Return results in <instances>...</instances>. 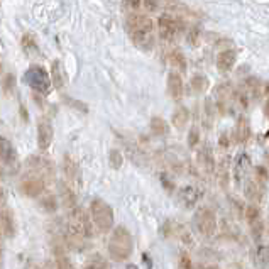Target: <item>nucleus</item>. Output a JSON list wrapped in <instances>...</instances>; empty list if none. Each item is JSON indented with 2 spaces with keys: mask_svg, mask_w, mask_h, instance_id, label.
I'll list each match as a JSON object with an SVG mask.
<instances>
[{
  "mask_svg": "<svg viewBox=\"0 0 269 269\" xmlns=\"http://www.w3.org/2000/svg\"><path fill=\"white\" fill-rule=\"evenodd\" d=\"M151 131L154 132L156 136H166V134H170V126H168V122L165 119L154 117V119H151Z\"/></svg>",
  "mask_w": 269,
  "mask_h": 269,
  "instance_id": "a211bd4d",
  "label": "nucleus"
},
{
  "mask_svg": "<svg viewBox=\"0 0 269 269\" xmlns=\"http://www.w3.org/2000/svg\"><path fill=\"white\" fill-rule=\"evenodd\" d=\"M90 213H92L93 224L97 225L100 232H109L114 225V210L103 200L95 198L90 205Z\"/></svg>",
  "mask_w": 269,
  "mask_h": 269,
  "instance_id": "7ed1b4c3",
  "label": "nucleus"
},
{
  "mask_svg": "<svg viewBox=\"0 0 269 269\" xmlns=\"http://www.w3.org/2000/svg\"><path fill=\"white\" fill-rule=\"evenodd\" d=\"M126 24L127 32L134 44L142 51H151L152 46H154V24H152L151 17L132 12L127 17Z\"/></svg>",
  "mask_w": 269,
  "mask_h": 269,
  "instance_id": "f257e3e1",
  "label": "nucleus"
},
{
  "mask_svg": "<svg viewBox=\"0 0 269 269\" xmlns=\"http://www.w3.org/2000/svg\"><path fill=\"white\" fill-rule=\"evenodd\" d=\"M180 267L181 269H193V264H191V259L188 254H181L180 256Z\"/></svg>",
  "mask_w": 269,
  "mask_h": 269,
  "instance_id": "2f4dec72",
  "label": "nucleus"
},
{
  "mask_svg": "<svg viewBox=\"0 0 269 269\" xmlns=\"http://www.w3.org/2000/svg\"><path fill=\"white\" fill-rule=\"evenodd\" d=\"M21 44H22L24 52H26L27 56H37V52H39V47H37L36 39L32 34H24Z\"/></svg>",
  "mask_w": 269,
  "mask_h": 269,
  "instance_id": "dca6fc26",
  "label": "nucleus"
},
{
  "mask_svg": "<svg viewBox=\"0 0 269 269\" xmlns=\"http://www.w3.org/2000/svg\"><path fill=\"white\" fill-rule=\"evenodd\" d=\"M141 6H144L146 9H149V11H154V9L157 7L156 2H141Z\"/></svg>",
  "mask_w": 269,
  "mask_h": 269,
  "instance_id": "e433bc0d",
  "label": "nucleus"
},
{
  "mask_svg": "<svg viewBox=\"0 0 269 269\" xmlns=\"http://www.w3.org/2000/svg\"><path fill=\"white\" fill-rule=\"evenodd\" d=\"M109 159H110V165H112V168H115V170H119V168L122 166V154L119 151H110V156H109Z\"/></svg>",
  "mask_w": 269,
  "mask_h": 269,
  "instance_id": "c85d7f7f",
  "label": "nucleus"
},
{
  "mask_svg": "<svg viewBox=\"0 0 269 269\" xmlns=\"http://www.w3.org/2000/svg\"><path fill=\"white\" fill-rule=\"evenodd\" d=\"M52 142V126L47 119H39L37 122V147L46 151Z\"/></svg>",
  "mask_w": 269,
  "mask_h": 269,
  "instance_id": "1a4fd4ad",
  "label": "nucleus"
},
{
  "mask_svg": "<svg viewBox=\"0 0 269 269\" xmlns=\"http://www.w3.org/2000/svg\"><path fill=\"white\" fill-rule=\"evenodd\" d=\"M68 230L75 241H85L86 237H90L92 229H90L88 215L85 213L83 208H78V206L73 208V212L70 215Z\"/></svg>",
  "mask_w": 269,
  "mask_h": 269,
  "instance_id": "20e7f679",
  "label": "nucleus"
},
{
  "mask_svg": "<svg viewBox=\"0 0 269 269\" xmlns=\"http://www.w3.org/2000/svg\"><path fill=\"white\" fill-rule=\"evenodd\" d=\"M85 269H109V266H107V262H105L103 259L97 257V259H92V261L86 264Z\"/></svg>",
  "mask_w": 269,
  "mask_h": 269,
  "instance_id": "c756f323",
  "label": "nucleus"
},
{
  "mask_svg": "<svg viewBox=\"0 0 269 269\" xmlns=\"http://www.w3.org/2000/svg\"><path fill=\"white\" fill-rule=\"evenodd\" d=\"M157 29H159V37L163 41L173 42L181 31V22L176 17L170 16V14H165L157 21Z\"/></svg>",
  "mask_w": 269,
  "mask_h": 269,
  "instance_id": "423d86ee",
  "label": "nucleus"
},
{
  "mask_svg": "<svg viewBox=\"0 0 269 269\" xmlns=\"http://www.w3.org/2000/svg\"><path fill=\"white\" fill-rule=\"evenodd\" d=\"M261 178L262 181H266L267 180V171H266V168H257V180Z\"/></svg>",
  "mask_w": 269,
  "mask_h": 269,
  "instance_id": "c9c22d12",
  "label": "nucleus"
},
{
  "mask_svg": "<svg viewBox=\"0 0 269 269\" xmlns=\"http://www.w3.org/2000/svg\"><path fill=\"white\" fill-rule=\"evenodd\" d=\"M203 156H205L203 163L206 165V171H208V173H212V171H213V166H215V163H213V154H212V149H210L208 146H206V147L203 149Z\"/></svg>",
  "mask_w": 269,
  "mask_h": 269,
  "instance_id": "bb28decb",
  "label": "nucleus"
},
{
  "mask_svg": "<svg viewBox=\"0 0 269 269\" xmlns=\"http://www.w3.org/2000/svg\"><path fill=\"white\" fill-rule=\"evenodd\" d=\"M51 75H52V83H55V86L56 88H61L65 83V75H63V68H61L60 61H52Z\"/></svg>",
  "mask_w": 269,
  "mask_h": 269,
  "instance_id": "aec40b11",
  "label": "nucleus"
},
{
  "mask_svg": "<svg viewBox=\"0 0 269 269\" xmlns=\"http://www.w3.org/2000/svg\"><path fill=\"white\" fill-rule=\"evenodd\" d=\"M249 139V124L247 119L239 117L237 126H235V141L239 144H244Z\"/></svg>",
  "mask_w": 269,
  "mask_h": 269,
  "instance_id": "4468645a",
  "label": "nucleus"
},
{
  "mask_svg": "<svg viewBox=\"0 0 269 269\" xmlns=\"http://www.w3.org/2000/svg\"><path fill=\"white\" fill-rule=\"evenodd\" d=\"M247 166H249V157L247 156H241L237 161V165H235V176H237V181L241 180L244 171H247Z\"/></svg>",
  "mask_w": 269,
  "mask_h": 269,
  "instance_id": "393cba45",
  "label": "nucleus"
},
{
  "mask_svg": "<svg viewBox=\"0 0 269 269\" xmlns=\"http://www.w3.org/2000/svg\"><path fill=\"white\" fill-rule=\"evenodd\" d=\"M63 171L66 178L70 180V183L73 180H78V166H76V163L71 159L70 156H65V161H63Z\"/></svg>",
  "mask_w": 269,
  "mask_h": 269,
  "instance_id": "f3484780",
  "label": "nucleus"
},
{
  "mask_svg": "<svg viewBox=\"0 0 269 269\" xmlns=\"http://www.w3.org/2000/svg\"><path fill=\"white\" fill-rule=\"evenodd\" d=\"M257 266L259 269H267V247L266 246L257 247Z\"/></svg>",
  "mask_w": 269,
  "mask_h": 269,
  "instance_id": "a878e982",
  "label": "nucleus"
},
{
  "mask_svg": "<svg viewBox=\"0 0 269 269\" xmlns=\"http://www.w3.org/2000/svg\"><path fill=\"white\" fill-rule=\"evenodd\" d=\"M180 196L183 198V201H186V203H195L196 198H198V195H196V191L193 186H185L183 190L180 191Z\"/></svg>",
  "mask_w": 269,
  "mask_h": 269,
  "instance_id": "b1692460",
  "label": "nucleus"
},
{
  "mask_svg": "<svg viewBox=\"0 0 269 269\" xmlns=\"http://www.w3.org/2000/svg\"><path fill=\"white\" fill-rule=\"evenodd\" d=\"M24 80H26V83L31 86L32 90H36L37 93H47V90H49V86H51L49 75H47L41 66H32V68H29L26 71V75H24Z\"/></svg>",
  "mask_w": 269,
  "mask_h": 269,
  "instance_id": "39448f33",
  "label": "nucleus"
},
{
  "mask_svg": "<svg viewBox=\"0 0 269 269\" xmlns=\"http://www.w3.org/2000/svg\"><path fill=\"white\" fill-rule=\"evenodd\" d=\"M0 163H4L11 170L17 168V152L7 139L0 137Z\"/></svg>",
  "mask_w": 269,
  "mask_h": 269,
  "instance_id": "9d476101",
  "label": "nucleus"
},
{
  "mask_svg": "<svg viewBox=\"0 0 269 269\" xmlns=\"http://www.w3.org/2000/svg\"><path fill=\"white\" fill-rule=\"evenodd\" d=\"M0 261H2V247H0Z\"/></svg>",
  "mask_w": 269,
  "mask_h": 269,
  "instance_id": "a19ab883",
  "label": "nucleus"
},
{
  "mask_svg": "<svg viewBox=\"0 0 269 269\" xmlns=\"http://www.w3.org/2000/svg\"><path fill=\"white\" fill-rule=\"evenodd\" d=\"M183 80H181V75L178 73V71H171L170 75H168V92H170L171 98L175 100H181L183 97Z\"/></svg>",
  "mask_w": 269,
  "mask_h": 269,
  "instance_id": "9b49d317",
  "label": "nucleus"
},
{
  "mask_svg": "<svg viewBox=\"0 0 269 269\" xmlns=\"http://www.w3.org/2000/svg\"><path fill=\"white\" fill-rule=\"evenodd\" d=\"M188 119H190L188 110L185 107H178V110H175V114H173L171 121H173V126L176 129H183L186 126V122H188Z\"/></svg>",
  "mask_w": 269,
  "mask_h": 269,
  "instance_id": "2eb2a0df",
  "label": "nucleus"
},
{
  "mask_svg": "<svg viewBox=\"0 0 269 269\" xmlns=\"http://www.w3.org/2000/svg\"><path fill=\"white\" fill-rule=\"evenodd\" d=\"M235 51L232 49H225L219 55L217 58V68L219 71H222V73H225V71L232 70V66L235 65Z\"/></svg>",
  "mask_w": 269,
  "mask_h": 269,
  "instance_id": "ddd939ff",
  "label": "nucleus"
},
{
  "mask_svg": "<svg viewBox=\"0 0 269 269\" xmlns=\"http://www.w3.org/2000/svg\"><path fill=\"white\" fill-rule=\"evenodd\" d=\"M132 237L129 234V230L124 225L114 229L112 235H110V242H109V254L114 261L122 262L126 259L131 257L132 254Z\"/></svg>",
  "mask_w": 269,
  "mask_h": 269,
  "instance_id": "f03ea898",
  "label": "nucleus"
},
{
  "mask_svg": "<svg viewBox=\"0 0 269 269\" xmlns=\"http://www.w3.org/2000/svg\"><path fill=\"white\" fill-rule=\"evenodd\" d=\"M127 269H137V267L134 266V264H131V266H127Z\"/></svg>",
  "mask_w": 269,
  "mask_h": 269,
  "instance_id": "58836bf2",
  "label": "nucleus"
},
{
  "mask_svg": "<svg viewBox=\"0 0 269 269\" xmlns=\"http://www.w3.org/2000/svg\"><path fill=\"white\" fill-rule=\"evenodd\" d=\"M195 225L201 235L210 237V235H213L215 230H217V219H215L212 210L203 206V208H200L195 215Z\"/></svg>",
  "mask_w": 269,
  "mask_h": 269,
  "instance_id": "0eeeda50",
  "label": "nucleus"
},
{
  "mask_svg": "<svg viewBox=\"0 0 269 269\" xmlns=\"http://www.w3.org/2000/svg\"><path fill=\"white\" fill-rule=\"evenodd\" d=\"M168 60H170L171 66H176V68H180L181 71L186 70V60L181 51H171L170 56H168Z\"/></svg>",
  "mask_w": 269,
  "mask_h": 269,
  "instance_id": "412c9836",
  "label": "nucleus"
},
{
  "mask_svg": "<svg viewBox=\"0 0 269 269\" xmlns=\"http://www.w3.org/2000/svg\"><path fill=\"white\" fill-rule=\"evenodd\" d=\"M246 219L251 224L261 220V212H259V208H256V206H247V208H246Z\"/></svg>",
  "mask_w": 269,
  "mask_h": 269,
  "instance_id": "cd10ccee",
  "label": "nucleus"
},
{
  "mask_svg": "<svg viewBox=\"0 0 269 269\" xmlns=\"http://www.w3.org/2000/svg\"><path fill=\"white\" fill-rule=\"evenodd\" d=\"M4 88H6V92H12V88H14V76L12 75L6 76V80H4Z\"/></svg>",
  "mask_w": 269,
  "mask_h": 269,
  "instance_id": "f704fd0d",
  "label": "nucleus"
},
{
  "mask_svg": "<svg viewBox=\"0 0 269 269\" xmlns=\"http://www.w3.org/2000/svg\"><path fill=\"white\" fill-rule=\"evenodd\" d=\"M41 205L44 206L46 210H49V212H55V210H56V200H55V196L49 195V196H46V198H42Z\"/></svg>",
  "mask_w": 269,
  "mask_h": 269,
  "instance_id": "7c9ffc66",
  "label": "nucleus"
},
{
  "mask_svg": "<svg viewBox=\"0 0 269 269\" xmlns=\"http://www.w3.org/2000/svg\"><path fill=\"white\" fill-rule=\"evenodd\" d=\"M44 188H46V181L42 180L41 176H31V178H26V180L21 183V190L24 195L31 196V198H36V196H39L41 193H44Z\"/></svg>",
  "mask_w": 269,
  "mask_h": 269,
  "instance_id": "6e6552de",
  "label": "nucleus"
},
{
  "mask_svg": "<svg viewBox=\"0 0 269 269\" xmlns=\"http://www.w3.org/2000/svg\"><path fill=\"white\" fill-rule=\"evenodd\" d=\"M200 139V134H198V129H191L190 131V136H188V146H196V142H198Z\"/></svg>",
  "mask_w": 269,
  "mask_h": 269,
  "instance_id": "473e14b6",
  "label": "nucleus"
},
{
  "mask_svg": "<svg viewBox=\"0 0 269 269\" xmlns=\"http://www.w3.org/2000/svg\"><path fill=\"white\" fill-rule=\"evenodd\" d=\"M56 267L58 269H75L73 264L70 261V257L66 256L65 251H61L60 247L56 249Z\"/></svg>",
  "mask_w": 269,
  "mask_h": 269,
  "instance_id": "4be33fe9",
  "label": "nucleus"
},
{
  "mask_svg": "<svg viewBox=\"0 0 269 269\" xmlns=\"http://www.w3.org/2000/svg\"><path fill=\"white\" fill-rule=\"evenodd\" d=\"M21 115H22V119H24V121H29L27 112H26V109H24V107H21Z\"/></svg>",
  "mask_w": 269,
  "mask_h": 269,
  "instance_id": "4c0bfd02",
  "label": "nucleus"
},
{
  "mask_svg": "<svg viewBox=\"0 0 269 269\" xmlns=\"http://www.w3.org/2000/svg\"><path fill=\"white\" fill-rule=\"evenodd\" d=\"M198 37H200V31H198V29H191V32L188 34V44L196 46V44H198Z\"/></svg>",
  "mask_w": 269,
  "mask_h": 269,
  "instance_id": "72a5a7b5",
  "label": "nucleus"
},
{
  "mask_svg": "<svg viewBox=\"0 0 269 269\" xmlns=\"http://www.w3.org/2000/svg\"><path fill=\"white\" fill-rule=\"evenodd\" d=\"M61 196H63V201L66 206H73L75 208V193L71 191V186L68 185H61Z\"/></svg>",
  "mask_w": 269,
  "mask_h": 269,
  "instance_id": "5701e85b",
  "label": "nucleus"
},
{
  "mask_svg": "<svg viewBox=\"0 0 269 269\" xmlns=\"http://www.w3.org/2000/svg\"><path fill=\"white\" fill-rule=\"evenodd\" d=\"M0 227H2V232L7 237H14L16 235V222H14L12 212L9 208L0 210Z\"/></svg>",
  "mask_w": 269,
  "mask_h": 269,
  "instance_id": "f8f14e48",
  "label": "nucleus"
},
{
  "mask_svg": "<svg viewBox=\"0 0 269 269\" xmlns=\"http://www.w3.org/2000/svg\"><path fill=\"white\" fill-rule=\"evenodd\" d=\"M190 88L193 90L195 93H203L206 88H208V80L203 75H196L191 78L190 81Z\"/></svg>",
  "mask_w": 269,
  "mask_h": 269,
  "instance_id": "6ab92c4d",
  "label": "nucleus"
},
{
  "mask_svg": "<svg viewBox=\"0 0 269 269\" xmlns=\"http://www.w3.org/2000/svg\"><path fill=\"white\" fill-rule=\"evenodd\" d=\"M0 198L4 200V191H2V188H0Z\"/></svg>",
  "mask_w": 269,
  "mask_h": 269,
  "instance_id": "ea45409f",
  "label": "nucleus"
}]
</instances>
